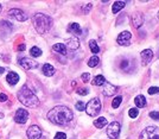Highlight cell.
I'll list each match as a JSON object with an SVG mask.
<instances>
[{"instance_id":"cell-1","label":"cell","mask_w":159,"mask_h":139,"mask_svg":"<svg viewBox=\"0 0 159 139\" xmlns=\"http://www.w3.org/2000/svg\"><path fill=\"white\" fill-rule=\"evenodd\" d=\"M74 118L70 108L67 106H56L48 113V119L56 125H67Z\"/></svg>"},{"instance_id":"cell-2","label":"cell","mask_w":159,"mask_h":139,"mask_svg":"<svg viewBox=\"0 0 159 139\" xmlns=\"http://www.w3.org/2000/svg\"><path fill=\"white\" fill-rule=\"evenodd\" d=\"M18 100L24 105V106H27V107H37L39 105V99L36 96V94L26 86L24 85L20 90L18 92Z\"/></svg>"},{"instance_id":"cell-3","label":"cell","mask_w":159,"mask_h":139,"mask_svg":"<svg viewBox=\"0 0 159 139\" xmlns=\"http://www.w3.org/2000/svg\"><path fill=\"white\" fill-rule=\"evenodd\" d=\"M32 21H33L35 29L40 35L46 33L52 27V19L49 15L43 14V13H36L32 18Z\"/></svg>"},{"instance_id":"cell-4","label":"cell","mask_w":159,"mask_h":139,"mask_svg":"<svg viewBox=\"0 0 159 139\" xmlns=\"http://www.w3.org/2000/svg\"><path fill=\"white\" fill-rule=\"evenodd\" d=\"M85 112L89 117H96L101 112V101L99 98L91 99L87 105H85Z\"/></svg>"},{"instance_id":"cell-5","label":"cell","mask_w":159,"mask_h":139,"mask_svg":"<svg viewBox=\"0 0 159 139\" xmlns=\"http://www.w3.org/2000/svg\"><path fill=\"white\" fill-rule=\"evenodd\" d=\"M120 129H121V126H120V124L118 121L110 123L108 125V127H107V135H108V137L110 139H118L119 136H120Z\"/></svg>"},{"instance_id":"cell-6","label":"cell","mask_w":159,"mask_h":139,"mask_svg":"<svg viewBox=\"0 0 159 139\" xmlns=\"http://www.w3.org/2000/svg\"><path fill=\"white\" fill-rule=\"evenodd\" d=\"M139 139H159L157 127H155V126H149V127H146V129L141 132L140 138Z\"/></svg>"},{"instance_id":"cell-7","label":"cell","mask_w":159,"mask_h":139,"mask_svg":"<svg viewBox=\"0 0 159 139\" xmlns=\"http://www.w3.org/2000/svg\"><path fill=\"white\" fill-rule=\"evenodd\" d=\"M8 15H10L11 18L18 20V21H25V20H27V18H29V17L26 15V13H25L24 11L19 10V8H11V10L8 11Z\"/></svg>"},{"instance_id":"cell-8","label":"cell","mask_w":159,"mask_h":139,"mask_svg":"<svg viewBox=\"0 0 159 139\" xmlns=\"http://www.w3.org/2000/svg\"><path fill=\"white\" fill-rule=\"evenodd\" d=\"M19 64H20L24 69H26V70L36 69V68L38 67V63H37L35 60L29 58V57H21V58H19Z\"/></svg>"},{"instance_id":"cell-9","label":"cell","mask_w":159,"mask_h":139,"mask_svg":"<svg viewBox=\"0 0 159 139\" xmlns=\"http://www.w3.org/2000/svg\"><path fill=\"white\" fill-rule=\"evenodd\" d=\"M29 119V112L24 108H18L14 114V121L18 124H25Z\"/></svg>"},{"instance_id":"cell-10","label":"cell","mask_w":159,"mask_h":139,"mask_svg":"<svg viewBox=\"0 0 159 139\" xmlns=\"http://www.w3.org/2000/svg\"><path fill=\"white\" fill-rule=\"evenodd\" d=\"M27 138L29 139H42V130L37 125H32L27 129Z\"/></svg>"},{"instance_id":"cell-11","label":"cell","mask_w":159,"mask_h":139,"mask_svg":"<svg viewBox=\"0 0 159 139\" xmlns=\"http://www.w3.org/2000/svg\"><path fill=\"white\" fill-rule=\"evenodd\" d=\"M131 20H132V25L135 29H139L144 24V14L141 12H135V13H133Z\"/></svg>"},{"instance_id":"cell-12","label":"cell","mask_w":159,"mask_h":139,"mask_svg":"<svg viewBox=\"0 0 159 139\" xmlns=\"http://www.w3.org/2000/svg\"><path fill=\"white\" fill-rule=\"evenodd\" d=\"M131 37H132V35L130 31H124L118 36V43L120 45H130Z\"/></svg>"},{"instance_id":"cell-13","label":"cell","mask_w":159,"mask_h":139,"mask_svg":"<svg viewBox=\"0 0 159 139\" xmlns=\"http://www.w3.org/2000/svg\"><path fill=\"white\" fill-rule=\"evenodd\" d=\"M116 92H118V87L116 86H114L112 83H105V87H103V90H102L105 96H112Z\"/></svg>"},{"instance_id":"cell-14","label":"cell","mask_w":159,"mask_h":139,"mask_svg":"<svg viewBox=\"0 0 159 139\" xmlns=\"http://www.w3.org/2000/svg\"><path fill=\"white\" fill-rule=\"evenodd\" d=\"M153 57V51L151 49H146L144 51H141V61L144 64H147Z\"/></svg>"},{"instance_id":"cell-15","label":"cell","mask_w":159,"mask_h":139,"mask_svg":"<svg viewBox=\"0 0 159 139\" xmlns=\"http://www.w3.org/2000/svg\"><path fill=\"white\" fill-rule=\"evenodd\" d=\"M66 44H67V46H68L69 49H71V50H76V49L80 48V40L76 37H71V38L67 39Z\"/></svg>"},{"instance_id":"cell-16","label":"cell","mask_w":159,"mask_h":139,"mask_svg":"<svg viewBox=\"0 0 159 139\" xmlns=\"http://www.w3.org/2000/svg\"><path fill=\"white\" fill-rule=\"evenodd\" d=\"M6 81H7L11 86H14V85H17V82L19 81V75H18L17 73H14V71H11V73L7 74Z\"/></svg>"},{"instance_id":"cell-17","label":"cell","mask_w":159,"mask_h":139,"mask_svg":"<svg viewBox=\"0 0 159 139\" xmlns=\"http://www.w3.org/2000/svg\"><path fill=\"white\" fill-rule=\"evenodd\" d=\"M68 32H70V33H73L75 36H80L81 32H82V30H81V26H80L77 23H71L68 26Z\"/></svg>"},{"instance_id":"cell-18","label":"cell","mask_w":159,"mask_h":139,"mask_svg":"<svg viewBox=\"0 0 159 139\" xmlns=\"http://www.w3.org/2000/svg\"><path fill=\"white\" fill-rule=\"evenodd\" d=\"M42 71H43V74H44L45 76H52V75L55 74V68H54L51 64L45 63V64L43 65V68H42Z\"/></svg>"},{"instance_id":"cell-19","label":"cell","mask_w":159,"mask_h":139,"mask_svg":"<svg viewBox=\"0 0 159 139\" xmlns=\"http://www.w3.org/2000/svg\"><path fill=\"white\" fill-rule=\"evenodd\" d=\"M52 50H54V51H57V52L61 54V55H67V46H66V44L56 43V44H54Z\"/></svg>"},{"instance_id":"cell-20","label":"cell","mask_w":159,"mask_h":139,"mask_svg":"<svg viewBox=\"0 0 159 139\" xmlns=\"http://www.w3.org/2000/svg\"><path fill=\"white\" fill-rule=\"evenodd\" d=\"M134 104H135L137 108H143V107H145V106H146V99H145V96H144V95H138V96H135Z\"/></svg>"},{"instance_id":"cell-21","label":"cell","mask_w":159,"mask_h":139,"mask_svg":"<svg viewBox=\"0 0 159 139\" xmlns=\"http://www.w3.org/2000/svg\"><path fill=\"white\" fill-rule=\"evenodd\" d=\"M125 5H126L125 1H115V2L113 4V7H112L113 13L115 14V13H118L119 11H121V10L125 7Z\"/></svg>"},{"instance_id":"cell-22","label":"cell","mask_w":159,"mask_h":139,"mask_svg":"<svg viewBox=\"0 0 159 139\" xmlns=\"http://www.w3.org/2000/svg\"><path fill=\"white\" fill-rule=\"evenodd\" d=\"M107 119L105 118V117H100L99 119H96L95 121H94V126L95 127H97V129H102V127H105L106 125H107Z\"/></svg>"},{"instance_id":"cell-23","label":"cell","mask_w":159,"mask_h":139,"mask_svg":"<svg viewBox=\"0 0 159 139\" xmlns=\"http://www.w3.org/2000/svg\"><path fill=\"white\" fill-rule=\"evenodd\" d=\"M105 82H106V79H105L102 75H97V76H95V77L93 79V81H91V83H93L94 86H103Z\"/></svg>"},{"instance_id":"cell-24","label":"cell","mask_w":159,"mask_h":139,"mask_svg":"<svg viewBox=\"0 0 159 139\" xmlns=\"http://www.w3.org/2000/svg\"><path fill=\"white\" fill-rule=\"evenodd\" d=\"M89 48H90V50H91L93 54H99V51H100L99 44H97L96 40H94V39L89 40Z\"/></svg>"},{"instance_id":"cell-25","label":"cell","mask_w":159,"mask_h":139,"mask_svg":"<svg viewBox=\"0 0 159 139\" xmlns=\"http://www.w3.org/2000/svg\"><path fill=\"white\" fill-rule=\"evenodd\" d=\"M99 63H100V60H99V57H97V56H93V57H90V58L88 60V65H89L90 68L96 67Z\"/></svg>"},{"instance_id":"cell-26","label":"cell","mask_w":159,"mask_h":139,"mask_svg":"<svg viewBox=\"0 0 159 139\" xmlns=\"http://www.w3.org/2000/svg\"><path fill=\"white\" fill-rule=\"evenodd\" d=\"M30 54H31V56H33V57H39V56L42 55V50H40L38 46H32V48L30 49Z\"/></svg>"},{"instance_id":"cell-27","label":"cell","mask_w":159,"mask_h":139,"mask_svg":"<svg viewBox=\"0 0 159 139\" xmlns=\"http://www.w3.org/2000/svg\"><path fill=\"white\" fill-rule=\"evenodd\" d=\"M121 101H122V96H116L114 100H113V102H112V107L113 108H118L120 105H121Z\"/></svg>"},{"instance_id":"cell-28","label":"cell","mask_w":159,"mask_h":139,"mask_svg":"<svg viewBox=\"0 0 159 139\" xmlns=\"http://www.w3.org/2000/svg\"><path fill=\"white\" fill-rule=\"evenodd\" d=\"M128 115H130L132 119L137 118V117L139 115V111H138V108H131V110L128 111Z\"/></svg>"},{"instance_id":"cell-29","label":"cell","mask_w":159,"mask_h":139,"mask_svg":"<svg viewBox=\"0 0 159 139\" xmlns=\"http://www.w3.org/2000/svg\"><path fill=\"white\" fill-rule=\"evenodd\" d=\"M75 107H76V110H77V111H85V105H84V102H83V101H79V102H76Z\"/></svg>"},{"instance_id":"cell-30","label":"cell","mask_w":159,"mask_h":139,"mask_svg":"<svg viewBox=\"0 0 159 139\" xmlns=\"http://www.w3.org/2000/svg\"><path fill=\"white\" fill-rule=\"evenodd\" d=\"M159 93V87H151L149 88V94L153 95V94H158Z\"/></svg>"},{"instance_id":"cell-31","label":"cell","mask_w":159,"mask_h":139,"mask_svg":"<svg viewBox=\"0 0 159 139\" xmlns=\"http://www.w3.org/2000/svg\"><path fill=\"white\" fill-rule=\"evenodd\" d=\"M81 79H82L83 82H88L89 79H90V74H89V73H83L82 76H81Z\"/></svg>"},{"instance_id":"cell-32","label":"cell","mask_w":159,"mask_h":139,"mask_svg":"<svg viewBox=\"0 0 159 139\" xmlns=\"http://www.w3.org/2000/svg\"><path fill=\"white\" fill-rule=\"evenodd\" d=\"M89 93V90L87 89V88H80V89H77V94H80V95H87Z\"/></svg>"},{"instance_id":"cell-33","label":"cell","mask_w":159,"mask_h":139,"mask_svg":"<svg viewBox=\"0 0 159 139\" xmlns=\"http://www.w3.org/2000/svg\"><path fill=\"white\" fill-rule=\"evenodd\" d=\"M55 139H67V135L63 132H57L55 136Z\"/></svg>"},{"instance_id":"cell-34","label":"cell","mask_w":159,"mask_h":139,"mask_svg":"<svg viewBox=\"0 0 159 139\" xmlns=\"http://www.w3.org/2000/svg\"><path fill=\"white\" fill-rule=\"evenodd\" d=\"M150 117L155 120H159V112H151L150 113Z\"/></svg>"},{"instance_id":"cell-35","label":"cell","mask_w":159,"mask_h":139,"mask_svg":"<svg viewBox=\"0 0 159 139\" xmlns=\"http://www.w3.org/2000/svg\"><path fill=\"white\" fill-rule=\"evenodd\" d=\"M5 101H7V95L4 94V93H1L0 94V102H5Z\"/></svg>"},{"instance_id":"cell-36","label":"cell","mask_w":159,"mask_h":139,"mask_svg":"<svg viewBox=\"0 0 159 139\" xmlns=\"http://www.w3.org/2000/svg\"><path fill=\"white\" fill-rule=\"evenodd\" d=\"M126 65L128 67V61H122V62H121V64H120L121 69H125V68H126Z\"/></svg>"},{"instance_id":"cell-37","label":"cell","mask_w":159,"mask_h":139,"mask_svg":"<svg viewBox=\"0 0 159 139\" xmlns=\"http://www.w3.org/2000/svg\"><path fill=\"white\" fill-rule=\"evenodd\" d=\"M90 10H91V4H88V5H87V7L84 8V12H85V13H88V11H90Z\"/></svg>"},{"instance_id":"cell-38","label":"cell","mask_w":159,"mask_h":139,"mask_svg":"<svg viewBox=\"0 0 159 139\" xmlns=\"http://www.w3.org/2000/svg\"><path fill=\"white\" fill-rule=\"evenodd\" d=\"M25 48H26V45H25V44H21V45L18 48V50H20V51H24V50H25Z\"/></svg>"},{"instance_id":"cell-39","label":"cell","mask_w":159,"mask_h":139,"mask_svg":"<svg viewBox=\"0 0 159 139\" xmlns=\"http://www.w3.org/2000/svg\"><path fill=\"white\" fill-rule=\"evenodd\" d=\"M4 71H5V68H2V67H0V75H1V74H2Z\"/></svg>"},{"instance_id":"cell-40","label":"cell","mask_w":159,"mask_h":139,"mask_svg":"<svg viewBox=\"0 0 159 139\" xmlns=\"http://www.w3.org/2000/svg\"><path fill=\"white\" fill-rule=\"evenodd\" d=\"M1 11H2V5L0 4V13H1Z\"/></svg>"},{"instance_id":"cell-41","label":"cell","mask_w":159,"mask_h":139,"mask_svg":"<svg viewBox=\"0 0 159 139\" xmlns=\"http://www.w3.org/2000/svg\"><path fill=\"white\" fill-rule=\"evenodd\" d=\"M0 118H4V114L2 113H0Z\"/></svg>"},{"instance_id":"cell-42","label":"cell","mask_w":159,"mask_h":139,"mask_svg":"<svg viewBox=\"0 0 159 139\" xmlns=\"http://www.w3.org/2000/svg\"><path fill=\"white\" fill-rule=\"evenodd\" d=\"M158 18H159V12H158Z\"/></svg>"}]
</instances>
